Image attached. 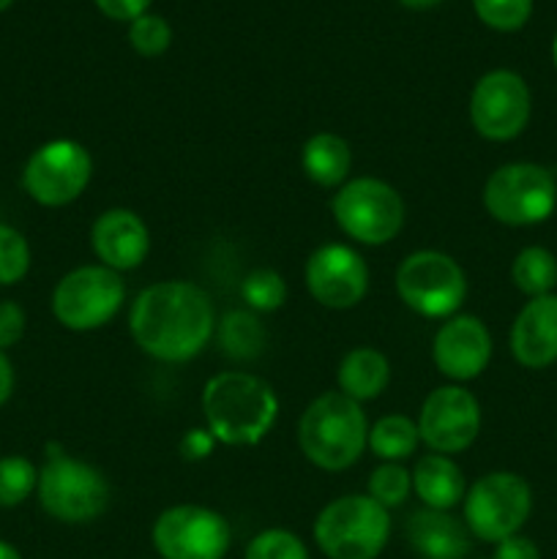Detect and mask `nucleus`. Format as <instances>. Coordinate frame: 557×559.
Segmentation results:
<instances>
[{"label":"nucleus","instance_id":"nucleus-1","mask_svg":"<svg viewBox=\"0 0 557 559\" xmlns=\"http://www.w3.org/2000/svg\"><path fill=\"white\" fill-rule=\"evenodd\" d=\"M137 347L162 364H186L211 344L216 311L211 295L191 282H156L137 295L129 311Z\"/></svg>","mask_w":557,"mask_h":559},{"label":"nucleus","instance_id":"nucleus-2","mask_svg":"<svg viewBox=\"0 0 557 559\" xmlns=\"http://www.w3.org/2000/svg\"><path fill=\"white\" fill-rule=\"evenodd\" d=\"M208 431L222 445L249 448L265 440L278 418V399L262 377L249 371H222L202 391Z\"/></svg>","mask_w":557,"mask_h":559},{"label":"nucleus","instance_id":"nucleus-3","mask_svg":"<svg viewBox=\"0 0 557 559\" xmlns=\"http://www.w3.org/2000/svg\"><path fill=\"white\" fill-rule=\"evenodd\" d=\"M298 445L315 467L342 473L353 467L369 445L366 413L342 391L322 393L300 415Z\"/></svg>","mask_w":557,"mask_h":559},{"label":"nucleus","instance_id":"nucleus-4","mask_svg":"<svg viewBox=\"0 0 557 559\" xmlns=\"http://www.w3.org/2000/svg\"><path fill=\"white\" fill-rule=\"evenodd\" d=\"M38 502L52 519L66 524H87L109 506V484L102 469L69 456L49 442L47 462L38 469Z\"/></svg>","mask_w":557,"mask_h":559},{"label":"nucleus","instance_id":"nucleus-5","mask_svg":"<svg viewBox=\"0 0 557 559\" xmlns=\"http://www.w3.org/2000/svg\"><path fill=\"white\" fill-rule=\"evenodd\" d=\"M391 535V516L369 495L328 502L315 522V540L328 559H377Z\"/></svg>","mask_w":557,"mask_h":559},{"label":"nucleus","instance_id":"nucleus-6","mask_svg":"<svg viewBox=\"0 0 557 559\" xmlns=\"http://www.w3.org/2000/svg\"><path fill=\"white\" fill-rule=\"evenodd\" d=\"M484 207L495 222L508 227H533L546 222L557 207V180L541 164H502L484 186Z\"/></svg>","mask_w":557,"mask_h":559},{"label":"nucleus","instance_id":"nucleus-7","mask_svg":"<svg viewBox=\"0 0 557 559\" xmlns=\"http://www.w3.org/2000/svg\"><path fill=\"white\" fill-rule=\"evenodd\" d=\"M396 293L402 304L426 320H448L467 298V276L453 257L442 251H415L396 271Z\"/></svg>","mask_w":557,"mask_h":559},{"label":"nucleus","instance_id":"nucleus-8","mask_svg":"<svg viewBox=\"0 0 557 559\" xmlns=\"http://www.w3.org/2000/svg\"><path fill=\"white\" fill-rule=\"evenodd\" d=\"M331 211L339 229L366 246L391 243L404 227L402 194L377 178H355L339 186Z\"/></svg>","mask_w":557,"mask_h":559},{"label":"nucleus","instance_id":"nucleus-9","mask_svg":"<svg viewBox=\"0 0 557 559\" xmlns=\"http://www.w3.org/2000/svg\"><path fill=\"white\" fill-rule=\"evenodd\" d=\"M533 511V491L530 484L517 473H489L475 480L464 495V524L470 535L500 544L519 535Z\"/></svg>","mask_w":557,"mask_h":559},{"label":"nucleus","instance_id":"nucleus-10","mask_svg":"<svg viewBox=\"0 0 557 559\" xmlns=\"http://www.w3.org/2000/svg\"><path fill=\"white\" fill-rule=\"evenodd\" d=\"M126 300L120 273L104 265H82L66 273L52 293V314L63 328L76 333L107 325Z\"/></svg>","mask_w":557,"mask_h":559},{"label":"nucleus","instance_id":"nucleus-11","mask_svg":"<svg viewBox=\"0 0 557 559\" xmlns=\"http://www.w3.org/2000/svg\"><path fill=\"white\" fill-rule=\"evenodd\" d=\"M233 527L205 506H173L153 524V546L162 559H224Z\"/></svg>","mask_w":557,"mask_h":559},{"label":"nucleus","instance_id":"nucleus-12","mask_svg":"<svg viewBox=\"0 0 557 559\" xmlns=\"http://www.w3.org/2000/svg\"><path fill=\"white\" fill-rule=\"evenodd\" d=\"M93 158L85 145L74 140H52L27 158L22 186L44 207H63L87 189Z\"/></svg>","mask_w":557,"mask_h":559},{"label":"nucleus","instance_id":"nucleus-13","mask_svg":"<svg viewBox=\"0 0 557 559\" xmlns=\"http://www.w3.org/2000/svg\"><path fill=\"white\" fill-rule=\"evenodd\" d=\"M533 98L517 71L495 69L475 82L470 93V123L484 140H517L530 123Z\"/></svg>","mask_w":557,"mask_h":559},{"label":"nucleus","instance_id":"nucleus-14","mask_svg":"<svg viewBox=\"0 0 557 559\" xmlns=\"http://www.w3.org/2000/svg\"><path fill=\"white\" fill-rule=\"evenodd\" d=\"M420 442L431 448V453L453 456L467 451L481 431V404L467 388L442 385L426 396L418 415Z\"/></svg>","mask_w":557,"mask_h":559},{"label":"nucleus","instance_id":"nucleus-15","mask_svg":"<svg viewBox=\"0 0 557 559\" xmlns=\"http://www.w3.org/2000/svg\"><path fill=\"white\" fill-rule=\"evenodd\" d=\"M306 287L325 309H353L369 293V267L349 246L325 243L306 260Z\"/></svg>","mask_w":557,"mask_h":559},{"label":"nucleus","instance_id":"nucleus-16","mask_svg":"<svg viewBox=\"0 0 557 559\" xmlns=\"http://www.w3.org/2000/svg\"><path fill=\"white\" fill-rule=\"evenodd\" d=\"M431 358L442 377L467 382L484 374L491 360V333L478 317L453 314L435 333Z\"/></svg>","mask_w":557,"mask_h":559},{"label":"nucleus","instance_id":"nucleus-17","mask_svg":"<svg viewBox=\"0 0 557 559\" xmlns=\"http://www.w3.org/2000/svg\"><path fill=\"white\" fill-rule=\"evenodd\" d=\"M91 243L93 254L98 257V265L115 273L134 271L151 251V233L134 211L112 207L93 222Z\"/></svg>","mask_w":557,"mask_h":559},{"label":"nucleus","instance_id":"nucleus-18","mask_svg":"<svg viewBox=\"0 0 557 559\" xmlns=\"http://www.w3.org/2000/svg\"><path fill=\"white\" fill-rule=\"evenodd\" d=\"M511 353L524 369H546L557 360V295L530 298L511 328Z\"/></svg>","mask_w":557,"mask_h":559},{"label":"nucleus","instance_id":"nucleus-19","mask_svg":"<svg viewBox=\"0 0 557 559\" xmlns=\"http://www.w3.org/2000/svg\"><path fill=\"white\" fill-rule=\"evenodd\" d=\"M407 544L424 559H464L470 555V530L448 511H415L407 519Z\"/></svg>","mask_w":557,"mask_h":559},{"label":"nucleus","instance_id":"nucleus-20","mask_svg":"<svg viewBox=\"0 0 557 559\" xmlns=\"http://www.w3.org/2000/svg\"><path fill=\"white\" fill-rule=\"evenodd\" d=\"M413 491L431 511H451L467 495L464 475L453 459L442 453H429L413 467Z\"/></svg>","mask_w":557,"mask_h":559},{"label":"nucleus","instance_id":"nucleus-21","mask_svg":"<svg viewBox=\"0 0 557 559\" xmlns=\"http://www.w3.org/2000/svg\"><path fill=\"white\" fill-rule=\"evenodd\" d=\"M339 391L364 404L380 396L391 382V364L375 347H355L342 358L336 371Z\"/></svg>","mask_w":557,"mask_h":559},{"label":"nucleus","instance_id":"nucleus-22","mask_svg":"<svg viewBox=\"0 0 557 559\" xmlns=\"http://www.w3.org/2000/svg\"><path fill=\"white\" fill-rule=\"evenodd\" d=\"M300 167L311 183L322 186V189H339L347 183L349 167H353L347 140L333 131H320V134L309 136L300 151Z\"/></svg>","mask_w":557,"mask_h":559},{"label":"nucleus","instance_id":"nucleus-23","mask_svg":"<svg viewBox=\"0 0 557 559\" xmlns=\"http://www.w3.org/2000/svg\"><path fill=\"white\" fill-rule=\"evenodd\" d=\"M218 347L233 360H254L265 349L268 336L254 311H229L216 325Z\"/></svg>","mask_w":557,"mask_h":559},{"label":"nucleus","instance_id":"nucleus-24","mask_svg":"<svg viewBox=\"0 0 557 559\" xmlns=\"http://www.w3.org/2000/svg\"><path fill=\"white\" fill-rule=\"evenodd\" d=\"M418 424L407 415H386L369 429V448L380 462L402 464L418 448Z\"/></svg>","mask_w":557,"mask_h":559},{"label":"nucleus","instance_id":"nucleus-25","mask_svg":"<svg viewBox=\"0 0 557 559\" xmlns=\"http://www.w3.org/2000/svg\"><path fill=\"white\" fill-rule=\"evenodd\" d=\"M513 287L528 298L552 295L557 287V257L544 246H528L517 254L511 265Z\"/></svg>","mask_w":557,"mask_h":559},{"label":"nucleus","instance_id":"nucleus-26","mask_svg":"<svg viewBox=\"0 0 557 559\" xmlns=\"http://www.w3.org/2000/svg\"><path fill=\"white\" fill-rule=\"evenodd\" d=\"M240 298L257 314L276 311L287 300V282H284L282 273L271 271V267H257L240 284Z\"/></svg>","mask_w":557,"mask_h":559},{"label":"nucleus","instance_id":"nucleus-27","mask_svg":"<svg viewBox=\"0 0 557 559\" xmlns=\"http://www.w3.org/2000/svg\"><path fill=\"white\" fill-rule=\"evenodd\" d=\"M38 469L25 456L0 459V508H16L36 491Z\"/></svg>","mask_w":557,"mask_h":559},{"label":"nucleus","instance_id":"nucleus-28","mask_svg":"<svg viewBox=\"0 0 557 559\" xmlns=\"http://www.w3.org/2000/svg\"><path fill=\"white\" fill-rule=\"evenodd\" d=\"M410 489H413V473L404 464L382 462L369 478V497L386 511L402 506L410 497Z\"/></svg>","mask_w":557,"mask_h":559},{"label":"nucleus","instance_id":"nucleus-29","mask_svg":"<svg viewBox=\"0 0 557 559\" xmlns=\"http://www.w3.org/2000/svg\"><path fill=\"white\" fill-rule=\"evenodd\" d=\"M31 271V246L20 229L0 224V287L22 282Z\"/></svg>","mask_w":557,"mask_h":559},{"label":"nucleus","instance_id":"nucleus-30","mask_svg":"<svg viewBox=\"0 0 557 559\" xmlns=\"http://www.w3.org/2000/svg\"><path fill=\"white\" fill-rule=\"evenodd\" d=\"M129 44L142 58H156V55L167 52V47L173 44V27L164 16L142 14L131 22Z\"/></svg>","mask_w":557,"mask_h":559},{"label":"nucleus","instance_id":"nucleus-31","mask_svg":"<svg viewBox=\"0 0 557 559\" xmlns=\"http://www.w3.org/2000/svg\"><path fill=\"white\" fill-rule=\"evenodd\" d=\"M473 9L484 25L511 33L530 20L533 0H473Z\"/></svg>","mask_w":557,"mask_h":559},{"label":"nucleus","instance_id":"nucleus-32","mask_svg":"<svg viewBox=\"0 0 557 559\" xmlns=\"http://www.w3.org/2000/svg\"><path fill=\"white\" fill-rule=\"evenodd\" d=\"M246 559H309V551L289 530H265L246 546Z\"/></svg>","mask_w":557,"mask_h":559},{"label":"nucleus","instance_id":"nucleus-33","mask_svg":"<svg viewBox=\"0 0 557 559\" xmlns=\"http://www.w3.org/2000/svg\"><path fill=\"white\" fill-rule=\"evenodd\" d=\"M25 311L14 300H3L0 304V349H9L14 344H20V338L25 336Z\"/></svg>","mask_w":557,"mask_h":559},{"label":"nucleus","instance_id":"nucleus-34","mask_svg":"<svg viewBox=\"0 0 557 559\" xmlns=\"http://www.w3.org/2000/svg\"><path fill=\"white\" fill-rule=\"evenodd\" d=\"M96 5L102 9V14L109 16V20L134 22L137 16L147 14L151 0H96Z\"/></svg>","mask_w":557,"mask_h":559},{"label":"nucleus","instance_id":"nucleus-35","mask_svg":"<svg viewBox=\"0 0 557 559\" xmlns=\"http://www.w3.org/2000/svg\"><path fill=\"white\" fill-rule=\"evenodd\" d=\"M491 559H541L538 546L524 535H511V538L500 540Z\"/></svg>","mask_w":557,"mask_h":559},{"label":"nucleus","instance_id":"nucleus-36","mask_svg":"<svg viewBox=\"0 0 557 559\" xmlns=\"http://www.w3.org/2000/svg\"><path fill=\"white\" fill-rule=\"evenodd\" d=\"M213 442L216 440H213V435L208 429H191L180 440V453L189 462H200V459H205L213 451Z\"/></svg>","mask_w":557,"mask_h":559},{"label":"nucleus","instance_id":"nucleus-37","mask_svg":"<svg viewBox=\"0 0 557 559\" xmlns=\"http://www.w3.org/2000/svg\"><path fill=\"white\" fill-rule=\"evenodd\" d=\"M11 391H14V366H11L9 355L0 349V407L9 402Z\"/></svg>","mask_w":557,"mask_h":559},{"label":"nucleus","instance_id":"nucleus-38","mask_svg":"<svg viewBox=\"0 0 557 559\" xmlns=\"http://www.w3.org/2000/svg\"><path fill=\"white\" fill-rule=\"evenodd\" d=\"M0 559H22V555L11 544L0 540Z\"/></svg>","mask_w":557,"mask_h":559},{"label":"nucleus","instance_id":"nucleus-39","mask_svg":"<svg viewBox=\"0 0 557 559\" xmlns=\"http://www.w3.org/2000/svg\"><path fill=\"white\" fill-rule=\"evenodd\" d=\"M399 3L410 5V9H429V5H437L440 0H399Z\"/></svg>","mask_w":557,"mask_h":559},{"label":"nucleus","instance_id":"nucleus-40","mask_svg":"<svg viewBox=\"0 0 557 559\" xmlns=\"http://www.w3.org/2000/svg\"><path fill=\"white\" fill-rule=\"evenodd\" d=\"M552 60H555V69H557V36H555V44H552Z\"/></svg>","mask_w":557,"mask_h":559},{"label":"nucleus","instance_id":"nucleus-41","mask_svg":"<svg viewBox=\"0 0 557 559\" xmlns=\"http://www.w3.org/2000/svg\"><path fill=\"white\" fill-rule=\"evenodd\" d=\"M11 3H14V0H0V11H5V9H9Z\"/></svg>","mask_w":557,"mask_h":559}]
</instances>
